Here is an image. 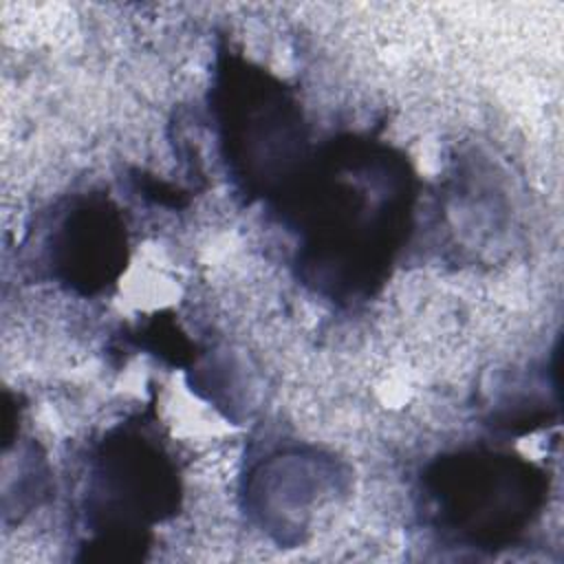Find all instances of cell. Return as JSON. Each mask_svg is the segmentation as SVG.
Here are the masks:
<instances>
[{
	"label": "cell",
	"instance_id": "cell-2",
	"mask_svg": "<svg viewBox=\"0 0 564 564\" xmlns=\"http://www.w3.org/2000/svg\"><path fill=\"white\" fill-rule=\"evenodd\" d=\"M423 524L447 546L496 553L511 549L540 520L549 474L505 449L441 454L419 482Z\"/></svg>",
	"mask_w": 564,
	"mask_h": 564
},
{
	"label": "cell",
	"instance_id": "cell-1",
	"mask_svg": "<svg viewBox=\"0 0 564 564\" xmlns=\"http://www.w3.org/2000/svg\"><path fill=\"white\" fill-rule=\"evenodd\" d=\"M416 174L366 134L333 139L273 205L293 236V269L317 295L350 304L390 278L412 234Z\"/></svg>",
	"mask_w": 564,
	"mask_h": 564
},
{
	"label": "cell",
	"instance_id": "cell-3",
	"mask_svg": "<svg viewBox=\"0 0 564 564\" xmlns=\"http://www.w3.org/2000/svg\"><path fill=\"white\" fill-rule=\"evenodd\" d=\"M82 496L86 560L143 557L154 524L181 505V474L152 421L137 414L110 427L88 454Z\"/></svg>",
	"mask_w": 564,
	"mask_h": 564
},
{
	"label": "cell",
	"instance_id": "cell-5",
	"mask_svg": "<svg viewBox=\"0 0 564 564\" xmlns=\"http://www.w3.org/2000/svg\"><path fill=\"white\" fill-rule=\"evenodd\" d=\"M48 275L75 295L93 297L112 289L130 258L128 225L104 194H75L57 205L42 234Z\"/></svg>",
	"mask_w": 564,
	"mask_h": 564
},
{
	"label": "cell",
	"instance_id": "cell-4",
	"mask_svg": "<svg viewBox=\"0 0 564 564\" xmlns=\"http://www.w3.org/2000/svg\"><path fill=\"white\" fill-rule=\"evenodd\" d=\"M209 101L220 156L236 192L247 203L275 205L313 156L293 88L227 51L218 55Z\"/></svg>",
	"mask_w": 564,
	"mask_h": 564
}]
</instances>
